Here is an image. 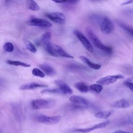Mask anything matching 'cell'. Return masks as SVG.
I'll return each mask as SVG.
<instances>
[{
  "label": "cell",
  "mask_w": 133,
  "mask_h": 133,
  "mask_svg": "<svg viewBox=\"0 0 133 133\" xmlns=\"http://www.w3.org/2000/svg\"><path fill=\"white\" fill-rule=\"evenodd\" d=\"M69 100L73 104L79 105L88 107L90 104L89 101L87 99L79 96H77V95L72 96L71 97H70Z\"/></svg>",
  "instance_id": "obj_11"
},
{
  "label": "cell",
  "mask_w": 133,
  "mask_h": 133,
  "mask_svg": "<svg viewBox=\"0 0 133 133\" xmlns=\"http://www.w3.org/2000/svg\"><path fill=\"white\" fill-rule=\"evenodd\" d=\"M73 33L88 51L90 52H92L94 51L93 47L90 41L81 31L77 29H75L73 31Z\"/></svg>",
  "instance_id": "obj_5"
},
{
  "label": "cell",
  "mask_w": 133,
  "mask_h": 133,
  "mask_svg": "<svg viewBox=\"0 0 133 133\" xmlns=\"http://www.w3.org/2000/svg\"><path fill=\"white\" fill-rule=\"evenodd\" d=\"M112 113L111 111H101L95 113L94 116L98 118L107 119L112 115Z\"/></svg>",
  "instance_id": "obj_19"
},
{
  "label": "cell",
  "mask_w": 133,
  "mask_h": 133,
  "mask_svg": "<svg viewBox=\"0 0 133 133\" xmlns=\"http://www.w3.org/2000/svg\"><path fill=\"white\" fill-rule=\"evenodd\" d=\"M3 48L6 52H10L14 51V47L13 44L10 42H6L3 45Z\"/></svg>",
  "instance_id": "obj_28"
},
{
  "label": "cell",
  "mask_w": 133,
  "mask_h": 133,
  "mask_svg": "<svg viewBox=\"0 0 133 133\" xmlns=\"http://www.w3.org/2000/svg\"><path fill=\"white\" fill-rule=\"evenodd\" d=\"M55 83L58 86V88L61 90L63 94H71L73 91L71 87L61 80L55 81Z\"/></svg>",
  "instance_id": "obj_12"
},
{
  "label": "cell",
  "mask_w": 133,
  "mask_h": 133,
  "mask_svg": "<svg viewBox=\"0 0 133 133\" xmlns=\"http://www.w3.org/2000/svg\"><path fill=\"white\" fill-rule=\"evenodd\" d=\"M6 63L9 65H15V66H21L23 67L28 68L30 67L31 65L29 64H28L25 62H23L20 61H17V60H7L6 61Z\"/></svg>",
  "instance_id": "obj_23"
},
{
  "label": "cell",
  "mask_w": 133,
  "mask_h": 133,
  "mask_svg": "<svg viewBox=\"0 0 133 133\" xmlns=\"http://www.w3.org/2000/svg\"><path fill=\"white\" fill-rule=\"evenodd\" d=\"M51 34L50 32H46L44 33L41 37V43L44 45L50 42Z\"/></svg>",
  "instance_id": "obj_22"
},
{
  "label": "cell",
  "mask_w": 133,
  "mask_h": 133,
  "mask_svg": "<svg viewBox=\"0 0 133 133\" xmlns=\"http://www.w3.org/2000/svg\"><path fill=\"white\" fill-rule=\"evenodd\" d=\"M103 17V16L98 14H92L89 16V19L91 23L94 25L99 26Z\"/></svg>",
  "instance_id": "obj_18"
},
{
  "label": "cell",
  "mask_w": 133,
  "mask_h": 133,
  "mask_svg": "<svg viewBox=\"0 0 133 133\" xmlns=\"http://www.w3.org/2000/svg\"><path fill=\"white\" fill-rule=\"evenodd\" d=\"M28 24L32 26H36L42 28H50L52 24L49 21L42 18H32L28 21Z\"/></svg>",
  "instance_id": "obj_9"
},
{
  "label": "cell",
  "mask_w": 133,
  "mask_h": 133,
  "mask_svg": "<svg viewBox=\"0 0 133 133\" xmlns=\"http://www.w3.org/2000/svg\"><path fill=\"white\" fill-rule=\"evenodd\" d=\"M80 59L85 63L89 68L94 70H99L101 68V65L100 64L95 63L91 62L88 58L84 56H81L79 57Z\"/></svg>",
  "instance_id": "obj_16"
},
{
  "label": "cell",
  "mask_w": 133,
  "mask_h": 133,
  "mask_svg": "<svg viewBox=\"0 0 133 133\" xmlns=\"http://www.w3.org/2000/svg\"><path fill=\"white\" fill-rule=\"evenodd\" d=\"M48 85L39 84L37 83H28L21 85L19 87L20 90H30L34 89L37 88H43V87H47Z\"/></svg>",
  "instance_id": "obj_13"
},
{
  "label": "cell",
  "mask_w": 133,
  "mask_h": 133,
  "mask_svg": "<svg viewBox=\"0 0 133 133\" xmlns=\"http://www.w3.org/2000/svg\"><path fill=\"white\" fill-rule=\"evenodd\" d=\"M54 2L58 4H66L74 5L77 4L81 0H51Z\"/></svg>",
  "instance_id": "obj_26"
},
{
  "label": "cell",
  "mask_w": 133,
  "mask_h": 133,
  "mask_svg": "<svg viewBox=\"0 0 133 133\" xmlns=\"http://www.w3.org/2000/svg\"><path fill=\"white\" fill-rule=\"evenodd\" d=\"M39 67L43 72L48 76H52L56 74V72L54 69L48 64H42L39 65Z\"/></svg>",
  "instance_id": "obj_15"
},
{
  "label": "cell",
  "mask_w": 133,
  "mask_h": 133,
  "mask_svg": "<svg viewBox=\"0 0 133 133\" xmlns=\"http://www.w3.org/2000/svg\"><path fill=\"white\" fill-rule=\"evenodd\" d=\"M124 78V76L121 74L116 75H109L100 78L97 81L96 83L99 84L101 85H109L112 84L117 81L119 79H122Z\"/></svg>",
  "instance_id": "obj_6"
},
{
  "label": "cell",
  "mask_w": 133,
  "mask_h": 133,
  "mask_svg": "<svg viewBox=\"0 0 133 133\" xmlns=\"http://www.w3.org/2000/svg\"><path fill=\"white\" fill-rule=\"evenodd\" d=\"M112 107L116 109H126L129 107V102L124 99H121L114 102L112 104Z\"/></svg>",
  "instance_id": "obj_14"
},
{
  "label": "cell",
  "mask_w": 133,
  "mask_h": 133,
  "mask_svg": "<svg viewBox=\"0 0 133 133\" xmlns=\"http://www.w3.org/2000/svg\"><path fill=\"white\" fill-rule=\"evenodd\" d=\"M74 86L81 92H87L89 90V87L83 82H77L74 84Z\"/></svg>",
  "instance_id": "obj_20"
},
{
  "label": "cell",
  "mask_w": 133,
  "mask_h": 133,
  "mask_svg": "<svg viewBox=\"0 0 133 133\" xmlns=\"http://www.w3.org/2000/svg\"><path fill=\"white\" fill-rule=\"evenodd\" d=\"M109 124V121H105V122H103L99 123L98 124L95 125L94 126H92L88 127V128L76 129L73 130L72 131V132H77V133H87V132H89L90 131H92L96 130V129L105 128Z\"/></svg>",
  "instance_id": "obj_10"
},
{
  "label": "cell",
  "mask_w": 133,
  "mask_h": 133,
  "mask_svg": "<svg viewBox=\"0 0 133 133\" xmlns=\"http://www.w3.org/2000/svg\"><path fill=\"white\" fill-rule=\"evenodd\" d=\"M55 104V101L52 100L38 99L31 101V105L34 109H48L51 108Z\"/></svg>",
  "instance_id": "obj_3"
},
{
  "label": "cell",
  "mask_w": 133,
  "mask_h": 133,
  "mask_svg": "<svg viewBox=\"0 0 133 133\" xmlns=\"http://www.w3.org/2000/svg\"><path fill=\"white\" fill-rule=\"evenodd\" d=\"M26 7L28 9L32 11H38L39 10L38 4L34 0H27Z\"/></svg>",
  "instance_id": "obj_21"
},
{
  "label": "cell",
  "mask_w": 133,
  "mask_h": 133,
  "mask_svg": "<svg viewBox=\"0 0 133 133\" xmlns=\"http://www.w3.org/2000/svg\"><path fill=\"white\" fill-rule=\"evenodd\" d=\"M45 15L48 17L49 19L52 21L60 24H63L65 23L66 18L65 15L60 12H53L50 13H47Z\"/></svg>",
  "instance_id": "obj_8"
},
{
  "label": "cell",
  "mask_w": 133,
  "mask_h": 133,
  "mask_svg": "<svg viewBox=\"0 0 133 133\" xmlns=\"http://www.w3.org/2000/svg\"><path fill=\"white\" fill-rule=\"evenodd\" d=\"M130 124L133 125V119H132L130 121Z\"/></svg>",
  "instance_id": "obj_35"
},
{
  "label": "cell",
  "mask_w": 133,
  "mask_h": 133,
  "mask_svg": "<svg viewBox=\"0 0 133 133\" xmlns=\"http://www.w3.org/2000/svg\"><path fill=\"white\" fill-rule=\"evenodd\" d=\"M61 116L60 115H54V116H47L45 115H39L37 119L41 123L46 125H53L58 123L60 121Z\"/></svg>",
  "instance_id": "obj_7"
},
{
  "label": "cell",
  "mask_w": 133,
  "mask_h": 133,
  "mask_svg": "<svg viewBox=\"0 0 133 133\" xmlns=\"http://www.w3.org/2000/svg\"><path fill=\"white\" fill-rule=\"evenodd\" d=\"M113 133H130V132L125 131H123V130H117V131H115Z\"/></svg>",
  "instance_id": "obj_33"
},
{
  "label": "cell",
  "mask_w": 133,
  "mask_h": 133,
  "mask_svg": "<svg viewBox=\"0 0 133 133\" xmlns=\"http://www.w3.org/2000/svg\"><path fill=\"white\" fill-rule=\"evenodd\" d=\"M86 32L90 42L95 47L102 50L108 55H111L112 53V48L110 46H107L104 45L91 30L89 28H87L86 29Z\"/></svg>",
  "instance_id": "obj_2"
},
{
  "label": "cell",
  "mask_w": 133,
  "mask_h": 133,
  "mask_svg": "<svg viewBox=\"0 0 133 133\" xmlns=\"http://www.w3.org/2000/svg\"><path fill=\"white\" fill-rule=\"evenodd\" d=\"M8 1H9V0H6V2H7Z\"/></svg>",
  "instance_id": "obj_36"
},
{
  "label": "cell",
  "mask_w": 133,
  "mask_h": 133,
  "mask_svg": "<svg viewBox=\"0 0 133 133\" xmlns=\"http://www.w3.org/2000/svg\"><path fill=\"white\" fill-rule=\"evenodd\" d=\"M89 89L99 94L101 92V91L103 89V86L102 85L99 84H93L90 85L89 86Z\"/></svg>",
  "instance_id": "obj_25"
},
{
  "label": "cell",
  "mask_w": 133,
  "mask_h": 133,
  "mask_svg": "<svg viewBox=\"0 0 133 133\" xmlns=\"http://www.w3.org/2000/svg\"><path fill=\"white\" fill-rule=\"evenodd\" d=\"M124 85L126 86L128 88H129L132 91H133V82L130 80L128 79L124 82Z\"/></svg>",
  "instance_id": "obj_30"
},
{
  "label": "cell",
  "mask_w": 133,
  "mask_h": 133,
  "mask_svg": "<svg viewBox=\"0 0 133 133\" xmlns=\"http://www.w3.org/2000/svg\"><path fill=\"white\" fill-rule=\"evenodd\" d=\"M125 14H127L128 15H132V14H133V8L126 10L125 11Z\"/></svg>",
  "instance_id": "obj_32"
},
{
  "label": "cell",
  "mask_w": 133,
  "mask_h": 133,
  "mask_svg": "<svg viewBox=\"0 0 133 133\" xmlns=\"http://www.w3.org/2000/svg\"><path fill=\"white\" fill-rule=\"evenodd\" d=\"M89 1H91V2H99V1H100L102 0H89Z\"/></svg>",
  "instance_id": "obj_34"
},
{
  "label": "cell",
  "mask_w": 133,
  "mask_h": 133,
  "mask_svg": "<svg viewBox=\"0 0 133 133\" xmlns=\"http://www.w3.org/2000/svg\"><path fill=\"white\" fill-rule=\"evenodd\" d=\"M0 133H1V132H0Z\"/></svg>",
  "instance_id": "obj_37"
},
{
  "label": "cell",
  "mask_w": 133,
  "mask_h": 133,
  "mask_svg": "<svg viewBox=\"0 0 133 133\" xmlns=\"http://www.w3.org/2000/svg\"><path fill=\"white\" fill-rule=\"evenodd\" d=\"M99 26L101 32L105 34L112 33L114 29V25L112 21L108 17L103 16Z\"/></svg>",
  "instance_id": "obj_4"
},
{
  "label": "cell",
  "mask_w": 133,
  "mask_h": 133,
  "mask_svg": "<svg viewBox=\"0 0 133 133\" xmlns=\"http://www.w3.org/2000/svg\"><path fill=\"white\" fill-rule=\"evenodd\" d=\"M24 43L26 48L30 51H31L33 53H35L37 51V49H36V48L35 47V46L29 40L24 39Z\"/></svg>",
  "instance_id": "obj_24"
},
{
  "label": "cell",
  "mask_w": 133,
  "mask_h": 133,
  "mask_svg": "<svg viewBox=\"0 0 133 133\" xmlns=\"http://www.w3.org/2000/svg\"><path fill=\"white\" fill-rule=\"evenodd\" d=\"M132 3H133V0H126L125 2H124V3L121 4V5L122 6H124V5L130 4Z\"/></svg>",
  "instance_id": "obj_31"
},
{
  "label": "cell",
  "mask_w": 133,
  "mask_h": 133,
  "mask_svg": "<svg viewBox=\"0 0 133 133\" xmlns=\"http://www.w3.org/2000/svg\"><path fill=\"white\" fill-rule=\"evenodd\" d=\"M32 73L33 75H34V76L39 77L41 78H43L45 76V74L42 71H41L38 68H34L32 70Z\"/></svg>",
  "instance_id": "obj_29"
},
{
  "label": "cell",
  "mask_w": 133,
  "mask_h": 133,
  "mask_svg": "<svg viewBox=\"0 0 133 133\" xmlns=\"http://www.w3.org/2000/svg\"><path fill=\"white\" fill-rule=\"evenodd\" d=\"M116 22L117 25L119 27H121L123 30L125 31L128 34L133 36V27L132 26L128 24H127L126 23H124L121 21L117 20Z\"/></svg>",
  "instance_id": "obj_17"
},
{
  "label": "cell",
  "mask_w": 133,
  "mask_h": 133,
  "mask_svg": "<svg viewBox=\"0 0 133 133\" xmlns=\"http://www.w3.org/2000/svg\"><path fill=\"white\" fill-rule=\"evenodd\" d=\"M45 50L54 57H62L67 58H73V57L67 53L61 47L50 42L44 45Z\"/></svg>",
  "instance_id": "obj_1"
},
{
  "label": "cell",
  "mask_w": 133,
  "mask_h": 133,
  "mask_svg": "<svg viewBox=\"0 0 133 133\" xmlns=\"http://www.w3.org/2000/svg\"><path fill=\"white\" fill-rule=\"evenodd\" d=\"M41 94H62L61 90L58 88L45 89L41 91Z\"/></svg>",
  "instance_id": "obj_27"
}]
</instances>
